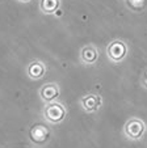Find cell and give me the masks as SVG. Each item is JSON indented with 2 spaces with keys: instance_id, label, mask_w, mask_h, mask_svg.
Returning <instances> with one entry per match:
<instances>
[{
  "instance_id": "cell-1",
  "label": "cell",
  "mask_w": 147,
  "mask_h": 148,
  "mask_svg": "<svg viewBox=\"0 0 147 148\" xmlns=\"http://www.w3.org/2000/svg\"><path fill=\"white\" fill-rule=\"evenodd\" d=\"M45 117L50 122H59L64 117V109L59 103H51L45 109Z\"/></svg>"
},
{
  "instance_id": "cell-2",
  "label": "cell",
  "mask_w": 147,
  "mask_h": 148,
  "mask_svg": "<svg viewBox=\"0 0 147 148\" xmlns=\"http://www.w3.org/2000/svg\"><path fill=\"white\" fill-rule=\"evenodd\" d=\"M125 131L130 138H133V139H138V138H141V135L143 134L144 126H143V123H142L141 121L131 119L130 122L126 125Z\"/></svg>"
},
{
  "instance_id": "cell-3",
  "label": "cell",
  "mask_w": 147,
  "mask_h": 148,
  "mask_svg": "<svg viewBox=\"0 0 147 148\" xmlns=\"http://www.w3.org/2000/svg\"><path fill=\"white\" fill-rule=\"evenodd\" d=\"M125 53H126L125 46L119 41L113 42L108 49V55L112 60H119V59H122L125 56Z\"/></svg>"
},
{
  "instance_id": "cell-4",
  "label": "cell",
  "mask_w": 147,
  "mask_h": 148,
  "mask_svg": "<svg viewBox=\"0 0 147 148\" xmlns=\"http://www.w3.org/2000/svg\"><path fill=\"white\" fill-rule=\"evenodd\" d=\"M58 88L54 84H47L41 89V97L45 101H51L55 97H58Z\"/></svg>"
},
{
  "instance_id": "cell-5",
  "label": "cell",
  "mask_w": 147,
  "mask_h": 148,
  "mask_svg": "<svg viewBox=\"0 0 147 148\" xmlns=\"http://www.w3.org/2000/svg\"><path fill=\"white\" fill-rule=\"evenodd\" d=\"M81 102H83L84 109L88 110V112H92V110H96L97 108H99V105H100V98L97 97V96L89 95V96H87L86 98H83Z\"/></svg>"
},
{
  "instance_id": "cell-6",
  "label": "cell",
  "mask_w": 147,
  "mask_h": 148,
  "mask_svg": "<svg viewBox=\"0 0 147 148\" xmlns=\"http://www.w3.org/2000/svg\"><path fill=\"white\" fill-rule=\"evenodd\" d=\"M43 72H45V68L39 62H34V63H32L30 67H29V75L34 79L41 77L43 75Z\"/></svg>"
},
{
  "instance_id": "cell-7",
  "label": "cell",
  "mask_w": 147,
  "mask_h": 148,
  "mask_svg": "<svg viewBox=\"0 0 147 148\" xmlns=\"http://www.w3.org/2000/svg\"><path fill=\"white\" fill-rule=\"evenodd\" d=\"M58 4H59L58 0H54L53 3H51L50 0H42L41 1V8L43 9L46 13H51V12H54L57 8H58Z\"/></svg>"
},
{
  "instance_id": "cell-8",
  "label": "cell",
  "mask_w": 147,
  "mask_h": 148,
  "mask_svg": "<svg viewBox=\"0 0 147 148\" xmlns=\"http://www.w3.org/2000/svg\"><path fill=\"white\" fill-rule=\"evenodd\" d=\"M96 58H97L96 50H93V49H91V47L83 50V60H86L87 63H92V62H95Z\"/></svg>"
}]
</instances>
